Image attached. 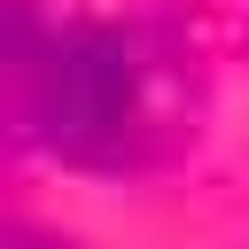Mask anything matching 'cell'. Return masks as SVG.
<instances>
[{
    "label": "cell",
    "mask_w": 249,
    "mask_h": 249,
    "mask_svg": "<svg viewBox=\"0 0 249 249\" xmlns=\"http://www.w3.org/2000/svg\"><path fill=\"white\" fill-rule=\"evenodd\" d=\"M39 132L78 163L124 156V140L140 132V54L117 31H78V39L47 47V62H39Z\"/></svg>",
    "instance_id": "cell-1"
},
{
    "label": "cell",
    "mask_w": 249,
    "mask_h": 249,
    "mask_svg": "<svg viewBox=\"0 0 249 249\" xmlns=\"http://www.w3.org/2000/svg\"><path fill=\"white\" fill-rule=\"evenodd\" d=\"M0 249H78V241H54V233H8Z\"/></svg>",
    "instance_id": "cell-2"
}]
</instances>
